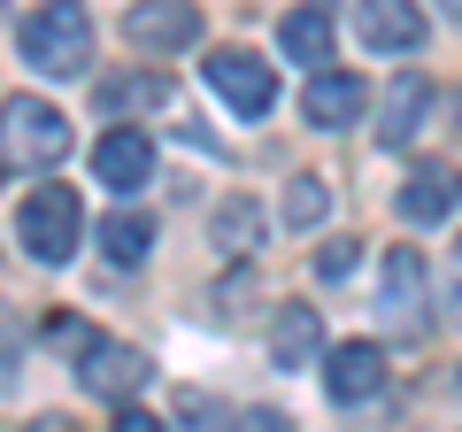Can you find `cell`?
Listing matches in <instances>:
<instances>
[{"instance_id":"6da1fadb","label":"cell","mask_w":462,"mask_h":432,"mask_svg":"<svg viewBox=\"0 0 462 432\" xmlns=\"http://www.w3.org/2000/svg\"><path fill=\"white\" fill-rule=\"evenodd\" d=\"M16 47L39 78H85V62H93V16H85V0H39L32 16H23Z\"/></svg>"},{"instance_id":"7a4b0ae2","label":"cell","mask_w":462,"mask_h":432,"mask_svg":"<svg viewBox=\"0 0 462 432\" xmlns=\"http://www.w3.org/2000/svg\"><path fill=\"white\" fill-rule=\"evenodd\" d=\"M62 155H69V117L54 108V100H39V93L0 100V163H16V170H54Z\"/></svg>"},{"instance_id":"3957f363","label":"cell","mask_w":462,"mask_h":432,"mask_svg":"<svg viewBox=\"0 0 462 432\" xmlns=\"http://www.w3.org/2000/svg\"><path fill=\"white\" fill-rule=\"evenodd\" d=\"M78 232H85V209H78L69 185H39V193L23 201V216H16V239L39 255V263H69Z\"/></svg>"},{"instance_id":"277c9868","label":"cell","mask_w":462,"mask_h":432,"mask_svg":"<svg viewBox=\"0 0 462 432\" xmlns=\"http://www.w3.org/2000/svg\"><path fill=\"white\" fill-rule=\"evenodd\" d=\"M200 70H208V85L224 93L231 117H270V100H278V78H270V62H263L254 47H216Z\"/></svg>"},{"instance_id":"5b68a950","label":"cell","mask_w":462,"mask_h":432,"mask_svg":"<svg viewBox=\"0 0 462 432\" xmlns=\"http://www.w3.org/2000/svg\"><path fill=\"white\" fill-rule=\"evenodd\" d=\"M124 39L147 47V54L193 47V39H200V8H193V0H139L132 16H124Z\"/></svg>"},{"instance_id":"8992f818","label":"cell","mask_w":462,"mask_h":432,"mask_svg":"<svg viewBox=\"0 0 462 432\" xmlns=\"http://www.w3.org/2000/svg\"><path fill=\"white\" fill-rule=\"evenodd\" d=\"M78 379H85V394H100V401H132L139 386H147V355L124 348V340H93V348L78 355Z\"/></svg>"},{"instance_id":"52a82bcc","label":"cell","mask_w":462,"mask_h":432,"mask_svg":"<svg viewBox=\"0 0 462 432\" xmlns=\"http://www.w3.org/2000/svg\"><path fill=\"white\" fill-rule=\"evenodd\" d=\"M370 108V85L355 78V70H309V85H300V117L324 124V132H339V124H355Z\"/></svg>"},{"instance_id":"ba28073f","label":"cell","mask_w":462,"mask_h":432,"mask_svg":"<svg viewBox=\"0 0 462 432\" xmlns=\"http://www.w3.org/2000/svg\"><path fill=\"white\" fill-rule=\"evenodd\" d=\"M355 32L370 54H409L424 47V8L416 0H355Z\"/></svg>"},{"instance_id":"9c48e42d","label":"cell","mask_w":462,"mask_h":432,"mask_svg":"<svg viewBox=\"0 0 462 432\" xmlns=\"http://www.w3.org/2000/svg\"><path fill=\"white\" fill-rule=\"evenodd\" d=\"M424 117H431V78L424 70H401L385 85V108H378V147H409L424 132Z\"/></svg>"},{"instance_id":"30bf717a","label":"cell","mask_w":462,"mask_h":432,"mask_svg":"<svg viewBox=\"0 0 462 432\" xmlns=\"http://www.w3.org/2000/svg\"><path fill=\"white\" fill-rule=\"evenodd\" d=\"M93 170H100V185H116V193H139V185L154 178V139L132 132V124H116V132L93 147Z\"/></svg>"},{"instance_id":"8fae6325","label":"cell","mask_w":462,"mask_h":432,"mask_svg":"<svg viewBox=\"0 0 462 432\" xmlns=\"http://www.w3.org/2000/svg\"><path fill=\"white\" fill-rule=\"evenodd\" d=\"M324 386H331V401H346V409H355V401H370L385 386V355L370 348V340H339V348H331V363H324Z\"/></svg>"},{"instance_id":"7c38bea8","label":"cell","mask_w":462,"mask_h":432,"mask_svg":"<svg viewBox=\"0 0 462 432\" xmlns=\"http://www.w3.org/2000/svg\"><path fill=\"white\" fill-rule=\"evenodd\" d=\"M178 93V78L170 70H124V78H100V117H147V108H162V100Z\"/></svg>"},{"instance_id":"4fadbf2b","label":"cell","mask_w":462,"mask_h":432,"mask_svg":"<svg viewBox=\"0 0 462 432\" xmlns=\"http://www.w3.org/2000/svg\"><path fill=\"white\" fill-rule=\"evenodd\" d=\"M270 355H278V371H309L316 355H324V316H316L309 301L278 309V333H270Z\"/></svg>"},{"instance_id":"5bb4252c","label":"cell","mask_w":462,"mask_h":432,"mask_svg":"<svg viewBox=\"0 0 462 432\" xmlns=\"http://www.w3.org/2000/svg\"><path fill=\"white\" fill-rule=\"evenodd\" d=\"M278 47L293 54V62L324 70V62H331V8H324V0H309V8H293V16L278 23Z\"/></svg>"},{"instance_id":"9a60e30c","label":"cell","mask_w":462,"mask_h":432,"mask_svg":"<svg viewBox=\"0 0 462 432\" xmlns=\"http://www.w3.org/2000/svg\"><path fill=\"white\" fill-rule=\"evenodd\" d=\"M447 209H455V178H447L439 163L401 178V216H409V224H439Z\"/></svg>"},{"instance_id":"2e32d148","label":"cell","mask_w":462,"mask_h":432,"mask_svg":"<svg viewBox=\"0 0 462 432\" xmlns=\"http://www.w3.org/2000/svg\"><path fill=\"white\" fill-rule=\"evenodd\" d=\"M385 309H393L401 324L424 309V255H416V248H393V255H385Z\"/></svg>"},{"instance_id":"e0dca14e","label":"cell","mask_w":462,"mask_h":432,"mask_svg":"<svg viewBox=\"0 0 462 432\" xmlns=\"http://www.w3.org/2000/svg\"><path fill=\"white\" fill-rule=\"evenodd\" d=\"M100 248H108V263L116 270H132V263H147V248H154V224L139 209H116L108 224H100Z\"/></svg>"},{"instance_id":"ac0fdd59","label":"cell","mask_w":462,"mask_h":432,"mask_svg":"<svg viewBox=\"0 0 462 432\" xmlns=\"http://www.w3.org/2000/svg\"><path fill=\"white\" fill-rule=\"evenodd\" d=\"M254 239H263V209H254L247 193H231V201H216V248H231V255H247Z\"/></svg>"},{"instance_id":"d6986e66","label":"cell","mask_w":462,"mask_h":432,"mask_svg":"<svg viewBox=\"0 0 462 432\" xmlns=\"http://www.w3.org/2000/svg\"><path fill=\"white\" fill-rule=\"evenodd\" d=\"M324 209H331L324 178H293V185H285V224H293V232H309V224H324Z\"/></svg>"},{"instance_id":"ffe728a7","label":"cell","mask_w":462,"mask_h":432,"mask_svg":"<svg viewBox=\"0 0 462 432\" xmlns=\"http://www.w3.org/2000/svg\"><path fill=\"white\" fill-rule=\"evenodd\" d=\"M178 432H231V409L216 394H178Z\"/></svg>"},{"instance_id":"44dd1931","label":"cell","mask_w":462,"mask_h":432,"mask_svg":"<svg viewBox=\"0 0 462 432\" xmlns=\"http://www.w3.org/2000/svg\"><path fill=\"white\" fill-rule=\"evenodd\" d=\"M93 340H100V333L85 324V316H62V309L47 316V348H54V355H69V363H78V355L93 348Z\"/></svg>"},{"instance_id":"7402d4cb","label":"cell","mask_w":462,"mask_h":432,"mask_svg":"<svg viewBox=\"0 0 462 432\" xmlns=\"http://www.w3.org/2000/svg\"><path fill=\"white\" fill-rule=\"evenodd\" d=\"M16 371H23V324L16 309H0V386H16Z\"/></svg>"},{"instance_id":"603a6c76","label":"cell","mask_w":462,"mask_h":432,"mask_svg":"<svg viewBox=\"0 0 462 432\" xmlns=\"http://www.w3.org/2000/svg\"><path fill=\"white\" fill-rule=\"evenodd\" d=\"M355 263H363V239H324V255H316V270H324V278H346Z\"/></svg>"},{"instance_id":"cb8c5ba5","label":"cell","mask_w":462,"mask_h":432,"mask_svg":"<svg viewBox=\"0 0 462 432\" xmlns=\"http://www.w3.org/2000/svg\"><path fill=\"white\" fill-rule=\"evenodd\" d=\"M116 432H162V417L132 409V401H116Z\"/></svg>"},{"instance_id":"d4e9b609","label":"cell","mask_w":462,"mask_h":432,"mask_svg":"<svg viewBox=\"0 0 462 432\" xmlns=\"http://www.w3.org/2000/svg\"><path fill=\"white\" fill-rule=\"evenodd\" d=\"M231 432H285L278 409H247V417H231Z\"/></svg>"},{"instance_id":"484cf974","label":"cell","mask_w":462,"mask_h":432,"mask_svg":"<svg viewBox=\"0 0 462 432\" xmlns=\"http://www.w3.org/2000/svg\"><path fill=\"white\" fill-rule=\"evenodd\" d=\"M23 432H78V425H69V417H32Z\"/></svg>"},{"instance_id":"4316f807","label":"cell","mask_w":462,"mask_h":432,"mask_svg":"<svg viewBox=\"0 0 462 432\" xmlns=\"http://www.w3.org/2000/svg\"><path fill=\"white\" fill-rule=\"evenodd\" d=\"M439 8H447V16H455V23H462V0H439Z\"/></svg>"},{"instance_id":"83f0119b","label":"cell","mask_w":462,"mask_h":432,"mask_svg":"<svg viewBox=\"0 0 462 432\" xmlns=\"http://www.w3.org/2000/svg\"><path fill=\"white\" fill-rule=\"evenodd\" d=\"M455 201H462V185H455Z\"/></svg>"}]
</instances>
